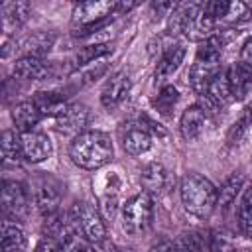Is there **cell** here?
<instances>
[{"label": "cell", "instance_id": "cell-1", "mask_svg": "<svg viewBox=\"0 0 252 252\" xmlns=\"http://www.w3.org/2000/svg\"><path fill=\"white\" fill-rule=\"evenodd\" d=\"M215 22L199 2L175 4L169 14V32L175 35H185L191 41H205L215 33Z\"/></svg>", "mask_w": 252, "mask_h": 252}, {"label": "cell", "instance_id": "cell-2", "mask_svg": "<svg viewBox=\"0 0 252 252\" xmlns=\"http://www.w3.org/2000/svg\"><path fill=\"white\" fill-rule=\"evenodd\" d=\"M69 156L73 163L83 169H98L112 159L114 148H112L110 138L104 132L87 130L75 136L69 148Z\"/></svg>", "mask_w": 252, "mask_h": 252}, {"label": "cell", "instance_id": "cell-3", "mask_svg": "<svg viewBox=\"0 0 252 252\" xmlns=\"http://www.w3.org/2000/svg\"><path fill=\"white\" fill-rule=\"evenodd\" d=\"M181 203L193 217L207 219L219 205V191L207 177L189 171L181 179Z\"/></svg>", "mask_w": 252, "mask_h": 252}, {"label": "cell", "instance_id": "cell-4", "mask_svg": "<svg viewBox=\"0 0 252 252\" xmlns=\"http://www.w3.org/2000/svg\"><path fill=\"white\" fill-rule=\"evenodd\" d=\"M118 12V4L112 2H81L73 8V33L75 35H91L93 32L102 30L112 14Z\"/></svg>", "mask_w": 252, "mask_h": 252}, {"label": "cell", "instance_id": "cell-5", "mask_svg": "<svg viewBox=\"0 0 252 252\" xmlns=\"http://www.w3.org/2000/svg\"><path fill=\"white\" fill-rule=\"evenodd\" d=\"M152 197L148 193H138L130 197L122 207V226L128 234H140L144 232L152 222Z\"/></svg>", "mask_w": 252, "mask_h": 252}, {"label": "cell", "instance_id": "cell-6", "mask_svg": "<svg viewBox=\"0 0 252 252\" xmlns=\"http://www.w3.org/2000/svg\"><path fill=\"white\" fill-rule=\"evenodd\" d=\"M71 219L73 222L77 224L79 232L89 240V242H94V244H100L104 242V236H106V224L100 217V213L96 211L94 205L91 203H75L73 205V211H71Z\"/></svg>", "mask_w": 252, "mask_h": 252}, {"label": "cell", "instance_id": "cell-7", "mask_svg": "<svg viewBox=\"0 0 252 252\" xmlns=\"http://www.w3.org/2000/svg\"><path fill=\"white\" fill-rule=\"evenodd\" d=\"M205 12L209 14V18L215 22V26H224V28H232L238 24H244L250 20L252 10L248 4L240 2V0H213V2H205Z\"/></svg>", "mask_w": 252, "mask_h": 252}, {"label": "cell", "instance_id": "cell-8", "mask_svg": "<svg viewBox=\"0 0 252 252\" xmlns=\"http://www.w3.org/2000/svg\"><path fill=\"white\" fill-rule=\"evenodd\" d=\"M30 209V191L20 181H4L2 185V211L10 219H20Z\"/></svg>", "mask_w": 252, "mask_h": 252}, {"label": "cell", "instance_id": "cell-9", "mask_svg": "<svg viewBox=\"0 0 252 252\" xmlns=\"http://www.w3.org/2000/svg\"><path fill=\"white\" fill-rule=\"evenodd\" d=\"M140 183H142V187L146 189L144 193L161 197V195L169 193V189H171V185H173V177H171V173H169L161 163H156V161H154V163H148V165L142 169V173H140Z\"/></svg>", "mask_w": 252, "mask_h": 252}, {"label": "cell", "instance_id": "cell-10", "mask_svg": "<svg viewBox=\"0 0 252 252\" xmlns=\"http://www.w3.org/2000/svg\"><path fill=\"white\" fill-rule=\"evenodd\" d=\"M33 195H35V205L41 211V215H45V219L57 213V207H59V201H61L59 181H55L53 177H41L35 183Z\"/></svg>", "mask_w": 252, "mask_h": 252}, {"label": "cell", "instance_id": "cell-11", "mask_svg": "<svg viewBox=\"0 0 252 252\" xmlns=\"http://www.w3.org/2000/svg\"><path fill=\"white\" fill-rule=\"evenodd\" d=\"M53 75L51 63L43 61L41 57H32V55H22L14 63V77L24 79V81H43Z\"/></svg>", "mask_w": 252, "mask_h": 252}, {"label": "cell", "instance_id": "cell-12", "mask_svg": "<svg viewBox=\"0 0 252 252\" xmlns=\"http://www.w3.org/2000/svg\"><path fill=\"white\" fill-rule=\"evenodd\" d=\"M130 89H132V79H130L124 71H120V73L112 75V77L106 81V85L102 87L100 102H102L106 108H116L118 104H122V102L126 100Z\"/></svg>", "mask_w": 252, "mask_h": 252}, {"label": "cell", "instance_id": "cell-13", "mask_svg": "<svg viewBox=\"0 0 252 252\" xmlns=\"http://www.w3.org/2000/svg\"><path fill=\"white\" fill-rule=\"evenodd\" d=\"M22 154L24 159L37 163L49 158L51 154V142L41 132H24L22 134Z\"/></svg>", "mask_w": 252, "mask_h": 252}, {"label": "cell", "instance_id": "cell-14", "mask_svg": "<svg viewBox=\"0 0 252 252\" xmlns=\"http://www.w3.org/2000/svg\"><path fill=\"white\" fill-rule=\"evenodd\" d=\"M222 71L220 63H211V61H199L195 59L193 67L189 69V83H191V89L197 93V94H205V91L209 89V85L213 83V79Z\"/></svg>", "mask_w": 252, "mask_h": 252}, {"label": "cell", "instance_id": "cell-15", "mask_svg": "<svg viewBox=\"0 0 252 252\" xmlns=\"http://www.w3.org/2000/svg\"><path fill=\"white\" fill-rule=\"evenodd\" d=\"M207 120H209V114H207L205 106L193 104V106L185 108V112L181 114V122H179L183 138L185 140H195L197 136H201L205 126H207Z\"/></svg>", "mask_w": 252, "mask_h": 252}, {"label": "cell", "instance_id": "cell-16", "mask_svg": "<svg viewBox=\"0 0 252 252\" xmlns=\"http://www.w3.org/2000/svg\"><path fill=\"white\" fill-rule=\"evenodd\" d=\"M226 77H228V87H230L232 98L242 100L248 94V91L252 89V65L238 61L226 71Z\"/></svg>", "mask_w": 252, "mask_h": 252}, {"label": "cell", "instance_id": "cell-17", "mask_svg": "<svg viewBox=\"0 0 252 252\" xmlns=\"http://www.w3.org/2000/svg\"><path fill=\"white\" fill-rule=\"evenodd\" d=\"M185 53H187V49L181 43L169 45L163 51V55L159 57V61H158V67H156V73H154L156 83H163L165 79H169L181 67V63L185 59Z\"/></svg>", "mask_w": 252, "mask_h": 252}, {"label": "cell", "instance_id": "cell-18", "mask_svg": "<svg viewBox=\"0 0 252 252\" xmlns=\"http://www.w3.org/2000/svg\"><path fill=\"white\" fill-rule=\"evenodd\" d=\"M89 122V108L81 102L69 104L61 116H57V128L65 134H81V130Z\"/></svg>", "mask_w": 252, "mask_h": 252}, {"label": "cell", "instance_id": "cell-19", "mask_svg": "<svg viewBox=\"0 0 252 252\" xmlns=\"http://www.w3.org/2000/svg\"><path fill=\"white\" fill-rule=\"evenodd\" d=\"M203 96H205L207 106L213 108V110H220V108H224L232 100L230 87H228V77H226V71L224 69L213 79V83L209 85V89L205 91Z\"/></svg>", "mask_w": 252, "mask_h": 252}, {"label": "cell", "instance_id": "cell-20", "mask_svg": "<svg viewBox=\"0 0 252 252\" xmlns=\"http://www.w3.org/2000/svg\"><path fill=\"white\" fill-rule=\"evenodd\" d=\"M122 146L124 152H128L130 156H142L152 148V136L144 126L132 124L130 128H126V134L122 136Z\"/></svg>", "mask_w": 252, "mask_h": 252}, {"label": "cell", "instance_id": "cell-21", "mask_svg": "<svg viewBox=\"0 0 252 252\" xmlns=\"http://www.w3.org/2000/svg\"><path fill=\"white\" fill-rule=\"evenodd\" d=\"M12 120H14L16 128L22 130V134L32 132V128L41 120V112L33 100H24L12 108Z\"/></svg>", "mask_w": 252, "mask_h": 252}, {"label": "cell", "instance_id": "cell-22", "mask_svg": "<svg viewBox=\"0 0 252 252\" xmlns=\"http://www.w3.org/2000/svg\"><path fill=\"white\" fill-rule=\"evenodd\" d=\"M55 43V35L51 32H35L28 37L22 39L20 47L24 49V55H32V57H41L45 55Z\"/></svg>", "mask_w": 252, "mask_h": 252}, {"label": "cell", "instance_id": "cell-23", "mask_svg": "<svg viewBox=\"0 0 252 252\" xmlns=\"http://www.w3.org/2000/svg\"><path fill=\"white\" fill-rule=\"evenodd\" d=\"M0 14H2V26L8 32L10 28H18L26 22V18L30 16V4L28 2H4L0 6Z\"/></svg>", "mask_w": 252, "mask_h": 252}, {"label": "cell", "instance_id": "cell-24", "mask_svg": "<svg viewBox=\"0 0 252 252\" xmlns=\"http://www.w3.org/2000/svg\"><path fill=\"white\" fill-rule=\"evenodd\" d=\"M33 102L39 108L41 116H55V118L61 116L65 112V108L69 106L61 93H37Z\"/></svg>", "mask_w": 252, "mask_h": 252}, {"label": "cell", "instance_id": "cell-25", "mask_svg": "<svg viewBox=\"0 0 252 252\" xmlns=\"http://www.w3.org/2000/svg\"><path fill=\"white\" fill-rule=\"evenodd\" d=\"M222 49H224V37L219 35V33H213L211 37H207L205 41H201V45L197 49V59L199 61L220 63Z\"/></svg>", "mask_w": 252, "mask_h": 252}, {"label": "cell", "instance_id": "cell-26", "mask_svg": "<svg viewBox=\"0 0 252 252\" xmlns=\"http://www.w3.org/2000/svg\"><path fill=\"white\" fill-rule=\"evenodd\" d=\"M2 252H18L24 248L26 244V236H24V230L14 224V222H4L2 224Z\"/></svg>", "mask_w": 252, "mask_h": 252}, {"label": "cell", "instance_id": "cell-27", "mask_svg": "<svg viewBox=\"0 0 252 252\" xmlns=\"http://www.w3.org/2000/svg\"><path fill=\"white\" fill-rule=\"evenodd\" d=\"M209 240L211 236H207L203 230H187L175 242L179 252H203L205 246L209 248Z\"/></svg>", "mask_w": 252, "mask_h": 252}, {"label": "cell", "instance_id": "cell-28", "mask_svg": "<svg viewBox=\"0 0 252 252\" xmlns=\"http://www.w3.org/2000/svg\"><path fill=\"white\" fill-rule=\"evenodd\" d=\"M242 185H244V175H242L240 171L230 173V175L224 179V183H222V187H220V191H219V203H220V207H228V205L236 199V195L240 193Z\"/></svg>", "mask_w": 252, "mask_h": 252}, {"label": "cell", "instance_id": "cell-29", "mask_svg": "<svg viewBox=\"0 0 252 252\" xmlns=\"http://www.w3.org/2000/svg\"><path fill=\"white\" fill-rule=\"evenodd\" d=\"M112 45L110 43H94V45H85L75 53V67H87L100 59L102 55L110 53Z\"/></svg>", "mask_w": 252, "mask_h": 252}, {"label": "cell", "instance_id": "cell-30", "mask_svg": "<svg viewBox=\"0 0 252 252\" xmlns=\"http://www.w3.org/2000/svg\"><path fill=\"white\" fill-rule=\"evenodd\" d=\"M2 154L10 161L24 159V154H22V134H18L16 130H4V134H2Z\"/></svg>", "mask_w": 252, "mask_h": 252}, {"label": "cell", "instance_id": "cell-31", "mask_svg": "<svg viewBox=\"0 0 252 252\" xmlns=\"http://www.w3.org/2000/svg\"><path fill=\"white\" fill-rule=\"evenodd\" d=\"M177 98H179L177 89H175V87H171V85H167V87H163V89L159 91V94H158L152 102H154V106H156L161 114H165V116H167V114L173 110V106H175Z\"/></svg>", "mask_w": 252, "mask_h": 252}, {"label": "cell", "instance_id": "cell-32", "mask_svg": "<svg viewBox=\"0 0 252 252\" xmlns=\"http://www.w3.org/2000/svg\"><path fill=\"white\" fill-rule=\"evenodd\" d=\"M238 217H240V226L244 230V234L252 240V185L244 191L240 209H238Z\"/></svg>", "mask_w": 252, "mask_h": 252}, {"label": "cell", "instance_id": "cell-33", "mask_svg": "<svg viewBox=\"0 0 252 252\" xmlns=\"http://www.w3.org/2000/svg\"><path fill=\"white\" fill-rule=\"evenodd\" d=\"M252 128V104L244 110V114L232 124V128H230V132H228V142L230 144H238L246 134H248V130Z\"/></svg>", "mask_w": 252, "mask_h": 252}, {"label": "cell", "instance_id": "cell-34", "mask_svg": "<svg viewBox=\"0 0 252 252\" xmlns=\"http://www.w3.org/2000/svg\"><path fill=\"white\" fill-rule=\"evenodd\" d=\"M209 252H234L232 242L224 234H213L209 240Z\"/></svg>", "mask_w": 252, "mask_h": 252}, {"label": "cell", "instance_id": "cell-35", "mask_svg": "<svg viewBox=\"0 0 252 252\" xmlns=\"http://www.w3.org/2000/svg\"><path fill=\"white\" fill-rule=\"evenodd\" d=\"M148 252H179V248H177V242H175V240L161 238V240H158L156 244H152Z\"/></svg>", "mask_w": 252, "mask_h": 252}, {"label": "cell", "instance_id": "cell-36", "mask_svg": "<svg viewBox=\"0 0 252 252\" xmlns=\"http://www.w3.org/2000/svg\"><path fill=\"white\" fill-rule=\"evenodd\" d=\"M240 61L252 65V35L244 41V45H242V49H240Z\"/></svg>", "mask_w": 252, "mask_h": 252}, {"label": "cell", "instance_id": "cell-37", "mask_svg": "<svg viewBox=\"0 0 252 252\" xmlns=\"http://www.w3.org/2000/svg\"><path fill=\"white\" fill-rule=\"evenodd\" d=\"M35 252H59V250H57V248H55V246H53V244H51L47 238H43V240L37 244Z\"/></svg>", "mask_w": 252, "mask_h": 252}, {"label": "cell", "instance_id": "cell-38", "mask_svg": "<svg viewBox=\"0 0 252 252\" xmlns=\"http://www.w3.org/2000/svg\"><path fill=\"white\" fill-rule=\"evenodd\" d=\"M77 252H94V250H91V248H89V246H83V248H79V250H77Z\"/></svg>", "mask_w": 252, "mask_h": 252}, {"label": "cell", "instance_id": "cell-39", "mask_svg": "<svg viewBox=\"0 0 252 252\" xmlns=\"http://www.w3.org/2000/svg\"><path fill=\"white\" fill-rule=\"evenodd\" d=\"M18 252H26V250H24V248H22V250H18Z\"/></svg>", "mask_w": 252, "mask_h": 252}, {"label": "cell", "instance_id": "cell-40", "mask_svg": "<svg viewBox=\"0 0 252 252\" xmlns=\"http://www.w3.org/2000/svg\"><path fill=\"white\" fill-rule=\"evenodd\" d=\"M122 252H130V250H122Z\"/></svg>", "mask_w": 252, "mask_h": 252}, {"label": "cell", "instance_id": "cell-41", "mask_svg": "<svg viewBox=\"0 0 252 252\" xmlns=\"http://www.w3.org/2000/svg\"><path fill=\"white\" fill-rule=\"evenodd\" d=\"M246 252H252V250H246Z\"/></svg>", "mask_w": 252, "mask_h": 252}]
</instances>
